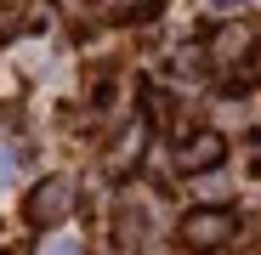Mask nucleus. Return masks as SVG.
<instances>
[{"instance_id": "nucleus-1", "label": "nucleus", "mask_w": 261, "mask_h": 255, "mask_svg": "<svg viewBox=\"0 0 261 255\" xmlns=\"http://www.w3.org/2000/svg\"><path fill=\"white\" fill-rule=\"evenodd\" d=\"M68 204H74V182H68V176H51V182H40V187H34L29 216H34V221H57Z\"/></svg>"}, {"instance_id": "nucleus-2", "label": "nucleus", "mask_w": 261, "mask_h": 255, "mask_svg": "<svg viewBox=\"0 0 261 255\" xmlns=\"http://www.w3.org/2000/svg\"><path fill=\"white\" fill-rule=\"evenodd\" d=\"M227 233H233V221L222 216V210H199V216L182 227V238L193 244V249H210V244H227Z\"/></svg>"}, {"instance_id": "nucleus-3", "label": "nucleus", "mask_w": 261, "mask_h": 255, "mask_svg": "<svg viewBox=\"0 0 261 255\" xmlns=\"http://www.w3.org/2000/svg\"><path fill=\"white\" fill-rule=\"evenodd\" d=\"M182 159H188V170H199V164H216V159H222V136H199V142H193Z\"/></svg>"}, {"instance_id": "nucleus-4", "label": "nucleus", "mask_w": 261, "mask_h": 255, "mask_svg": "<svg viewBox=\"0 0 261 255\" xmlns=\"http://www.w3.org/2000/svg\"><path fill=\"white\" fill-rule=\"evenodd\" d=\"M46 255H80V244H74V238H57V244H51Z\"/></svg>"}, {"instance_id": "nucleus-5", "label": "nucleus", "mask_w": 261, "mask_h": 255, "mask_svg": "<svg viewBox=\"0 0 261 255\" xmlns=\"http://www.w3.org/2000/svg\"><path fill=\"white\" fill-rule=\"evenodd\" d=\"M255 68H261V51H255Z\"/></svg>"}]
</instances>
